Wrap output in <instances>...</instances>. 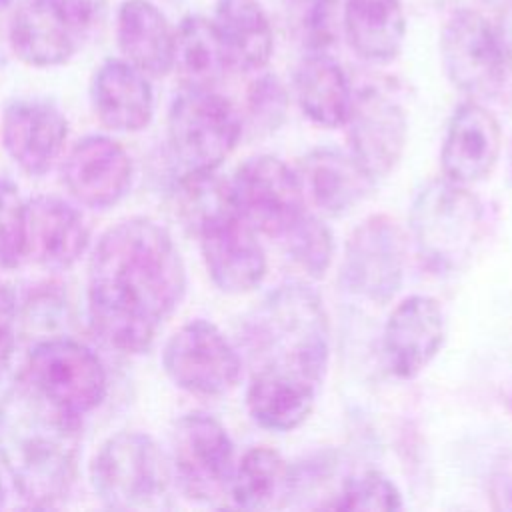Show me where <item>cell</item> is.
Returning a JSON list of instances; mask_svg holds the SVG:
<instances>
[{
    "instance_id": "1",
    "label": "cell",
    "mask_w": 512,
    "mask_h": 512,
    "mask_svg": "<svg viewBox=\"0 0 512 512\" xmlns=\"http://www.w3.org/2000/svg\"><path fill=\"white\" fill-rule=\"evenodd\" d=\"M186 294V266L170 232L148 216L108 228L92 248L86 308L110 348L142 354Z\"/></svg>"
},
{
    "instance_id": "2",
    "label": "cell",
    "mask_w": 512,
    "mask_h": 512,
    "mask_svg": "<svg viewBox=\"0 0 512 512\" xmlns=\"http://www.w3.org/2000/svg\"><path fill=\"white\" fill-rule=\"evenodd\" d=\"M82 450V416L42 394L22 374L0 396V462L34 508H52L72 490Z\"/></svg>"
},
{
    "instance_id": "3",
    "label": "cell",
    "mask_w": 512,
    "mask_h": 512,
    "mask_svg": "<svg viewBox=\"0 0 512 512\" xmlns=\"http://www.w3.org/2000/svg\"><path fill=\"white\" fill-rule=\"evenodd\" d=\"M242 344L256 360V368H284L322 386L330 354L322 300L300 282L278 286L248 316Z\"/></svg>"
},
{
    "instance_id": "4",
    "label": "cell",
    "mask_w": 512,
    "mask_h": 512,
    "mask_svg": "<svg viewBox=\"0 0 512 512\" xmlns=\"http://www.w3.org/2000/svg\"><path fill=\"white\" fill-rule=\"evenodd\" d=\"M484 228V208L468 186L448 178L430 180L410 206V234L426 268L446 274L472 256Z\"/></svg>"
},
{
    "instance_id": "5",
    "label": "cell",
    "mask_w": 512,
    "mask_h": 512,
    "mask_svg": "<svg viewBox=\"0 0 512 512\" xmlns=\"http://www.w3.org/2000/svg\"><path fill=\"white\" fill-rule=\"evenodd\" d=\"M90 480L106 508L128 512L164 508L174 476L168 456L152 436L124 430L98 448Z\"/></svg>"
},
{
    "instance_id": "6",
    "label": "cell",
    "mask_w": 512,
    "mask_h": 512,
    "mask_svg": "<svg viewBox=\"0 0 512 512\" xmlns=\"http://www.w3.org/2000/svg\"><path fill=\"white\" fill-rule=\"evenodd\" d=\"M166 134L178 176L216 172L242 136V118L214 88H184L170 104Z\"/></svg>"
},
{
    "instance_id": "7",
    "label": "cell",
    "mask_w": 512,
    "mask_h": 512,
    "mask_svg": "<svg viewBox=\"0 0 512 512\" xmlns=\"http://www.w3.org/2000/svg\"><path fill=\"white\" fill-rule=\"evenodd\" d=\"M440 58L450 82L472 100H494L512 90V48L478 10L450 14L440 32Z\"/></svg>"
},
{
    "instance_id": "8",
    "label": "cell",
    "mask_w": 512,
    "mask_h": 512,
    "mask_svg": "<svg viewBox=\"0 0 512 512\" xmlns=\"http://www.w3.org/2000/svg\"><path fill=\"white\" fill-rule=\"evenodd\" d=\"M170 468L180 492L200 504L228 494L234 472V444L222 422L206 412L180 416L170 436Z\"/></svg>"
},
{
    "instance_id": "9",
    "label": "cell",
    "mask_w": 512,
    "mask_h": 512,
    "mask_svg": "<svg viewBox=\"0 0 512 512\" xmlns=\"http://www.w3.org/2000/svg\"><path fill=\"white\" fill-rule=\"evenodd\" d=\"M234 210L268 238H284L306 214L298 174L272 154L246 158L228 180Z\"/></svg>"
},
{
    "instance_id": "10",
    "label": "cell",
    "mask_w": 512,
    "mask_h": 512,
    "mask_svg": "<svg viewBox=\"0 0 512 512\" xmlns=\"http://www.w3.org/2000/svg\"><path fill=\"white\" fill-rule=\"evenodd\" d=\"M162 366L180 390L216 398L230 392L242 374V358L226 334L208 320L182 324L164 344Z\"/></svg>"
},
{
    "instance_id": "11",
    "label": "cell",
    "mask_w": 512,
    "mask_h": 512,
    "mask_svg": "<svg viewBox=\"0 0 512 512\" xmlns=\"http://www.w3.org/2000/svg\"><path fill=\"white\" fill-rule=\"evenodd\" d=\"M22 376L50 400L80 416L96 410L108 392L106 368L96 352L66 336L36 342Z\"/></svg>"
},
{
    "instance_id": "12",
    "label": "cell",
    "mask_w": 512,
    "mask_h": 512,
    "mask_svg": "<svg viewBox=\"0 0 512 512\" xmlns=\"http://www.w3.org/2000/svg\"><path fill=\"white\" fill-rule=\"evenodd\" d=\"M406 238L388 214L364 218L348 236L340 268L342 286L372 304H388L402 286Z\"/></svg>"
},
{
    "instance_id": "13",
    "label": "cell",
    "mask_w": 512,
    "mask_h": 512,
    "mask_svg": "<svg viewBox=\"0 0 512 512\" xmlns=\"http://www.w3.org/2000/svg\"><path fill=\"white\" fill-rule=\"evenodd\" d=\"M350 154L376 182L400 162L408 144V116L404 106L378 86L352 90L346 118Z\"/></svg>"
},
{
    "instance_id": "14",
    "label": "cell",
    "mask_w": 512,
    "mask_h": 512,
    "mask_svg": "<svg viewBox=\"0 0 512 512\" xmlns=\"http://www.w3.org/2000/svg\"><path fill=\"white\" fill-rule=\"evenodd\" d=\"M194 236L200 242L204 266L212 284L226 294H246L266 276V252L256 230L226 206L198 226Z\"/></svg>"
},
{
    "instance_id": "15",
    "label": "cell",
    "mask_w": 512,
    "mask_h": 512,
    "mask_svg": "<svg viewBox=\"0 0 512 512\" xmlns=\"http://www.w3.org/2000/svg\"><path fill=\"white\" fill-rule=\"evenodd\" d=\"M134 166L126 148L104 134L80 138L62 162V182L70 196L94 210L116 206L132 186Z\"/></svg>"
},
{
    "instance_id": "16",
    "label": "cell",
    "mask_w": 512,
    "mask_h": 512,
    "mask_svg": "<svg viewBox=\"0 0 512 512\" xmlns=\"http://www.w3.org/2000/svg\"><path fill=\"white\" fill-rule=\"evenodd\" d=\"M0 136L6 154L24 174L42 176L62 156L68 120L46 98H16L4 108Z\"/></svg>"
},
{
    "instance_id": "17",
    "label": "cell",
    "mask_w": 512,
    "mask_h": 512,
    "mask_svg": "<svg viewBox=\"0 0 512 512\" xmlns=\"http://www.w3.org/2000/svg\"><path fill=\"white\" fill-rule=\"evenodd\" d=\"M446 338V316L428 294H412L390 312L382 350L388 370L402 380L416 378L440 352Z\"/></svg>"
},
{
    "instance_id": "18",
    "label": "cell",
    "mask_w": 512,
    "mask_h": 512,
    "mask_svg": "<svg viewBox=\"0 0 512 512\" xmlns=\"http://www.w3.org/2000/svg\"><path fill=\"white\" fill-rule=\"evenodd\" d=\"M502 152V130L496 116L480 102L458 104L448 120L440 166L444 178L470 186L492 174Z\"/></svg>"
},
{
    "instance_id": "19",
    "label": "cell",
    "mask_w": 512,
    "mask_h": 512,
    "mask_svg": "<svg viewBox=\"0 0 512 512\" xmlns=\"http://www.w3.org/2000/svg\"><path fill=\"white\" fill-rule=\"evenodd\" d=\"M90 226L68 200L42 194L26 200V258L50 272L72 268L90 246Z\"/></svg>"
},
{
    "instance_id": "20",
    "label": "cell",
    "mask_w": 512,
    "mask_h": 512,
    "mask_svg": "<svg viewBox=\"0 0 512 512\" xmlns=\"http://www.w3.org/2000/svg\"><path fill=\"white\" fill-rule=\"evenodd\" d=\"M8 40L24 64L54 68L72 60L86 34L56 0H24L12 14Z\"/></svg>"
},
{
    "instance_id": "21",
    "label": "cell",
    "mask_w": 512,
    "mask_h": 512,
    "mask_svg": "<svg viewBox=\"0 0 512 512\" xmlns=\"http://www.w3.org/2000/svg\"><path fill=\"white\" fill-rule=\"evenodd\" d=\"M96 118L112 132H140L154 116L148 76L124 58H106L90 82Z\"/></svg>"
},
{
    "instance_id": "22",
    "label": "cell",
    "mask_w": 512,
    "mask_h": 512,
    "mask_svg": "<svg viewBox=\"0 0 512 512\" xmlns=\"http://www.w3.org/2000/svg\"><path fill=\"white\" fill-rule=\"evenodd\" d=\"M318 390L320 384L306 376L276 366H258L246 390V408L260 428L290 432L312 414Z\"/></svg>"
},
{
    "instance_id": "23",
    "label": "cell",
    "mask_w": 512,
    "mask_h": 512,
    "mask_svg": "<svg viewBox=\"0 0 512 512\" xmlns=\"http://www.w3.org/2000/svg\"><path fill=\"white\" fill-rule=\"evenodd\" d=\"M298 178L304 196L328 216H342L360 204L374 180L352 154L320 146L302 156Z\"/></svg>"
},
{
    "instance_id": "24",
    "label": "cell",
    "mask_w": 512,
    "mask_h": 512,
    "mask_svg": "<svg viewBox=\"0 0 512 512\" xmlns=\"http://www.w3.org/2000/svg\"><path fill=\"white\" fill-rule=\"evenodd\" d=\"M118 48L148 78H162L174 62V28L150 0H124L116 12Z\"/></svg>"
},
{
    "instance_id": "25",
    "label": "cell",
    "mask_w": 512,
    "mask_h": 512,
    "mask_svg": "<svg viewBox=\"0 0 512 512\" xmlns=\"http://www.w3.org/2000/svg\"><path fill=\"white\" fill-rule=\"evenodd\" d=\"M212 22L228 56L230 70L254 72L268 64L274 32L258 0H216Z\"/></svg>"
},
{
    "instance_id": "26",
    "label": "cell",
    "mask_w": 512,
    "mask_h": 512,
    "mask_svg": "<svg viewBox=\"0 0 512 512\" xmlns=\"http://www.w3.org/2000/svg\"><path fill=\"white\" fill-rule=\"evenodd\" d=\"M294 94L302 114L324 128L346 124L352 86L344 68L326 52H308L294 70Z\"/></svg>"
},
{
    "instance_id": "27",
    "label": "cell",
    "mask_w": 512,
    "mask_h": 512,
    "mask_svg": "<svg viewBox=\"0 0 512 512\" xmlns=\"http://www.w3.org/2000/svg\"><path fill=\"white\" fill-rule=\"evenodd\" d=\"M350 48L366 62H392L406 38L402 0H346L342 14Z\"/></svg>"
},
{
    "instance_id": "28",
    "label": "cell",
    "mask_w": 512,
    "mask_h": 512,
    "mask_svg": "<svg viewBox=\"0 0 512 512\" xmlns=\"http://www.w3.org/2000/svg\"><path fill=\"white\" fill-rule=\"evenodd\" d=\"M184 88H216L230 72L228 56L212 18L188 14L174 30V62Z\"/></svg>"
},
{
    "instance_id": "29",
    "label": "cell",
    "mask_w": 512,
    "mask_h": 512,
    "mask_svg": "<svg viewBox=\"0 0 512 512\" xmlns=\"http://www.w3.org/2000/svg\"><path fill=\"white\" fill-rule=\"evenodd\" d=\"M288 466L284 458L268 446L250 448L234 464L228 494L238 508L262 510L286 496Z\"/></svg>"
},
{
    "instance_id": "30",
    "label": "cell",
    "mask_w": 512,
    "mask_h": 512,
    "mask_svg": "<svg viewBox=\"0 0 512 512\" xmlns=\"http://www.w3.org/2000/svg\"><path fill=\"white\" fill-rule=\"evenodd\" d=\"M286 26L308 52H326L338 36V0H284Z\"/></svg>"
},
{
    "instance_id": "31",
    "label": "cell",
    "mask_w": 512,
    "mask_h": 512,
    "mask_svg": "<svg viewBox=\"0 0 512 512\" xmlns=\"http://www.w3.org/2000/svg\"><path fill=\"white\" fill-rule=\"evenodd\" d=\"M282 240L290 258L306 274L312 278L326 274L334 256V236L322 218L306 212Z\"/></svg>"
},
{
    "instance_id": "32",
    "label": "cell",
    "mask_w": 512,
    "mask_h": 512,
    "mask_svg": "<svg viewBox=\"0 0 512 512\" xmlns=\"http://www.w3.org/2000/svg\"><path fill=\"white\" fill-rule=\"evenodd\" d=\"M402 494L398 486L380 470H364L346 478L326 508L334 510H400Z\"/></svg>"
},
{
    "instance_id": "33",
    "label": "cell",
    "mask_w": 512,
    "mask_h": 512,
    "mask_svg": "<svg viewBox=\"0 0 512 512\" xmlns=\"http://www.w3.org/2000/svg\"><path fill=\"white\" fill-rule=\"evenodd\" d=\"M26 260V200L10 178H0V268L14 270Z\"/></svg>"
},
{
    "instance_id": "34",
    "label": "cell",
    "mask_w": 512,
    "mask_h": 512,
    "mask_svg": "<svg viewBox=\"0 0 512 512\" xmlns=\"http://www.w3.org/2000/svg\"><path fill=\"white\" fill-rule=\"evenodd\" d=\"M246 114L258 134L278 130L288 114V92L272 72L256 76L246 90Z\"/></svg>"
},
{
    "instance_id": "35",
    "label": "cell",
    "mask_w": 512,
    "mask_h": 512,
    "mask_svg": "<svg viewBox=\"0 0 512 512\" xmlns=\"http://www.w3.org/2000/svg\"><path fill=\"white\" fill-rule=\"evenodd\" d=\"M16 296L10 286L0 282V376L10 366L16 346Z\"/></svg>"
},
{
    "instance_id": "36",
    "label": "cell",
    "mask_w": 512,
    "mask_h": 512,
    "mask_svg": "<svg viewBox=\"0 0 512 512\" xmlns=\"http://www.w3.org/2000/svg\"><path fill=\"white\" fill-rule=\"evenodd\" d=\"M74 24L90 36L106 16L108 0H56Z\"/></svg>"
},
{
    "instance_id": "37",
    "label": "cell",
    "mask_w": 512,
    "mask_h": 512,
    "mask_svg": "<svg viewBox=\"0 0 512 512\" xmlns=\"http://www.w3.org/2000/svg\"><path fill=\"white\" fill-rule=\"evenodd\" d=\"M4 500H6V490H4V484L0 480V508L4 506Z\"/></svg>"
},
{
    "instance_id": "38",
    "label": "cell",
    "mask_w": 512,
    "mask_h": 512,
    "mask_svg": "<svg viewBox=\"0 0 512 512\" xmlns=\"http://www.w3.org/2000/svg\"><path fill=\"white\" fill-rule=\"evenodd\" d=\"M508 162H510V176H512V142H510V150H508Z\"/></svg>"
},
{
    "instance_id": "39",
    "label": "cell",
    "mask_w": 512,
    "mask_h": 512,
    "mask_svg": "<svg viewBox=\"0 0 512 512\" xmlns=\"http://www.w3.org/2000/svg\"><path fill=\"white\" fill-rule=\"evenodd\" d=\"M508 404H510V410H512V394H510V400H508Z\"/></svg>"
}]
</instances>
